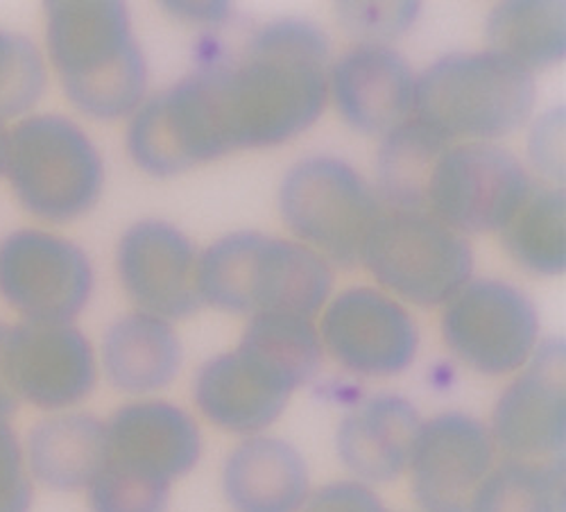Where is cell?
<instances>
[{
	"label": "cell",
	"instance_id": "obj_18",
	"mask_svg": "<svg viewBox=\"0 0 566 512\" xmlns=\"http://www.w3.org/2000/svg\"><path fill=\"white\" fill-rule=\"evenodd\" d=\"M105 425L109 460L140 477L172 485L191 474L202 458L200 425L170 401H129Z\"/></svg>",
	"mask_w": 566,
	"mask_h": 512
},
{
	"label": "cell",
	"instance_id": "obj_8",
	"mask_svg": "<svg viewBox=\"0 0 566 512\" xmlns=\"http://www.w3.org/2000/svg\"><path fill=\"white\" fill-rule=\"evenodd\" d=\"M279 216L295 241L334 268H358L363 243L384 213L374 186L345 159L311 155L279 184Z\"/></svg>",
	"mask_w": 566,
	"mask_h": 512
},
{
	"label": "cell",
	"instance_id": "obj_17",
	"mask_svg": "<svg viewBox=\"0 0 566 512\" xmlns=\"http://www.w3.org/2000/svg\"><path fill=\"white\" fill-rule=\"evenodd\" d=\"M417 73L386 43H356L328 66V103L358 134L384 138L415 118Z\"/></svg>",
	"mask_w": 566,
	"mask_h": 512
},
{
	"label": "cell",
	"instance_id": "obj_6",
	"mask_svg": "<svg viewBox=\"0 0 566 512\" xmlns=\"http://www.w3.org/2000/svg\"><path fill=\"white\" fill-rule=\"evenodd\" d=\"M125 123V150L132 164L157 179L231 155L222 62L202 64L153 93Z\"/></svg>",
	"mask_w": 566,
	"mask_h": 512
},
{
	"label": "cell",
	"instance_id": "obj_13",
	"mask_svg": "<svg viewBox=\"0 0 566 512\" xmlns=\"http://www.w3.org/2000/svg\"><path fill=\"white\" fill-rule=\"evenodd\" d=\"M496 464V447L479 417L447 410L423 420L410 453L412 499L421 512H471Z\"/></svg>",
	"mask_w": 566,
	"mask_h": 512
},
{
	"label": "cell",
	"instance_id": "obj_11",
	"mask_svg": "<svg viewBox=\"0 0 566 512\" xmlns=\"http://www.w3.org/2000/svg\"><path fill=\"white\" fill-rule=\"evenodd\" d=\"M533 186L526 164L501 144H453L431 175L427 211L467 239L501 234Z\"/></svg>",
	"mask_w": 566,
	"mask_h": 512
},
{
	"label": "cell",
	"instance_id": "obj_10",
	"mask_svg": "<svg viewBox=\"0 0 566 512\" xmlns=\"http://www.w3.org/2000/svg\"><path fill=\"white\" fill-rule=\"evenodd\" d=\"M440 327L449 352L485 377L516 375L542 341L535 302L494 276H471L442 306Z\"/></svg>",
	"mask_w": 566,
	"mask_h": 512
},
{
	"label": "cell",
	"instance_id": "obj_36",
	"mask_svg": "<svg viewBox=\"0 0 566 512\" xmlns=\"http://www.w3.org/2000/svg\"><path fill=\"white\" fill-rule=\"evenodd\" d=\"M8 330H10V324L0 320V417H3V420H10V417L19 408V399H17L10 377H8V358H6Z\"/></svg>",
	"mask_w": 566,
	"mask_h": 512
},
{
	"label": "cell",
	"instance_id": "obj_9",
	"mask_svg": "<svg viewBox=\"0 0 566 512\" xmlns=\"http://www.w3.org/2000/svg\"><path fill=\"white\" fill-rule=\"evenodd\" d=\"M96 291L88 252L60 231L30 224L0 239V302L19 322H77Z\"/></svg>",
	"mask_w": 566,
	"mask_h": 512
},
{
	"label": "cell",
	"instance_id": "obj_27",
	"mask_svg": "<svg viewBox=\"0 0 566 512\" xmlns=\"http://www.w3.org/2000/svg\"><path fill=\"white\" fill-rule=\"evenodd\" d=\"M499 237L518 268L539 276H559L566 270V194L562 186L535 184Z\"/></svg>",
	"mask_w": 566,
	"mask_h": 512
},
{
	"label": "cell",
	"instance_id": "obj_26",
	"mask_svg": "<svg viewBox=\"0 0 566 512\" xmlns=\"http://www.w3.org/2000/svg\"><path fill=\"white\" fill-rule=\"evenodd\" d=\"M239 349L268 367L293 393L317 377L324 361L317 322L289 313L248 317Z\"/></svg>",
	"mask_w": 566,
	"mask_h": 512
},
{
	"label": "cell",
	"instance_id": "obj_2",
	"mask_svg": "<svg viewBox=\"0 0 566 512\" xmlns=\"http://www.w3.org/2000/svg\"><path fill=\"white\" fill-rule=\"evenodd\" d=\"M41 49L64 98L88 121H127L148 98V60L123 0H49Z\"/></svg>",
	"mask_w": 566,
	"mask_h": 512
},
{
	"label": "cell",
	"instance_id": "obj_12",
	"mask_svg": "<svg viewBox=\"0 0 566 512\" xmlns=\"http://www.w3.org/2000/svg\"><path fill=\"white\" fill-rule=\"evenodd\" d=\"M319 315L324 352L352 375L390 379L417 358L419 327L410 309L381 289H347L332 295Z\"/></svg>",
	"mask_w": 566,
	"mask_h": 512
},
{
	"label": "cell",
	"instance_id": "obj_5",
	"mask_svg": "<svg viewBox=\"0 0 566 512\" xmlns=\"http://www.w3.org/2000/svg\"><path fill=\"white\" fill-rule=\"evenodd\" d=\"M3 181L43 227L82 220L103 200L107 164L91 134L60 112H34L10 125Z\"/></svg>",
	"mask_w": 566,
	"mask_h": 512
},
{
	"label": "cell",
	"instance_id": "obj_33",
	"mask_svg": "<svg viewBox=\"0 0 566 512\" xmlns=\"http://www.w3.org/2000/svg\"><path fill=\"white\" fill-rule=\"evenodd\" d=\"M528 161L542 184L564 189V107H553L528 123Z\"/></svg>",
	"mask_w": 566,
	"mask_h": 512
},
{
	"label": "cell",
	"instance_id": "obj_24",
	"mask_svg": "<svg viewBox=\"0 0 566 512\" xmlns=\"http://www.w3.org/2000/svg\"><path fill=\"white\" fill-rule=\"evenodd\" d=\"M485 49L533 75L564 62L566 6L562 0H505L485 17Z\"/></svg>",
	"mask_w": 566,
	"mask_h": 512
},
{
	"label": "cell",
	"instance_id": "obj_3",
	"mask_svg": "<svg viewBox=\"0 0 566 512\" xmlns=\"http://www.w3.org/2000/svg\"><path fill=\"white\" fill-rule=\"evenodd\" d=\"M334 265L295 239L239 229L198 259L202 306L231 315L289 313L315 320L334 293Z\"/></svg>",
	"mask_w": 566,
	"mask_h": 512
},
{
	"label": "cell",
	"instance_id": "obj_30",
	"mask_svg": "<svg viewBox=\"0 0 566 512\" xmlns=\"http://www.w3.org/2000/svg\"><path fill=\"white\" fill-rule=\"evenodd\" d=\"M170 488L107 460L105 470L88 485L86 494L91 512H166Z\"/></svg>",
	"mask_w": 566,
	"mask_h": 512
},
{
	"label": "cell",
	"instance_id": "obj_31",
	"mask_svg": "<svg viewBox=\"0 0 566 512\" xmlns=\"http://www.w3.org/2000/svg\"><path fill=\"white\" fill-rule=\"evenodd\" d=\"M421 14V6L412 0L401 3H338V23L358 43H386L392 45L395 39L403 36L415 28Z\"/></svg>",
	"mask_w": 566,
	"mask_h": 512
},
{
	"label": "cell",
	"instance_id": "obj_19",
	"mask_svg": "<svg viewBox=\"0 0 566 512\" xmlns=\"http://www.w3.org/2000/svg\"><path fill=\"white\" fill-rule=\"evenodd\" d=\"M295 393L268 367L235 347L200 365L193 399L207 420L235 436L265 433Z\"/></svg>",
	"mask_w": 566,
	"mask_h": 512
},
{
	"label": "cell",
	"instance_id": "obj_15",
	"mask_svg": "<svg viewBox=\"0 0 566 512\" xmlns=\"http://www.w3.org/2000/svg\"><path fill=\"white\" fill-rule=\"evenodd\" d=\"M566 347L542 338L501 393L488 425L496 451L514 460H553L566 445Z\"/></svg>",
	"mask_w": 566,
	"mask_h": 512
},
{
	"label": "cell",
	"instance_id": "obj_35",
	"mask_svg": "<svg viewBox=\"0 0 566 512\" xmlns=\"http://www.w3.org/2000/svg\"><path fill=\"white\" fill-rule=\"evenodd\" d=\"M161 8L188 25L218 28L231 17L229 3H211V0H207V3H164Z\"/></svg>",
	"mask_w": 566,
	"mask_h": 512
},
{
	"label": "cell",
	"instance_id": "obj_28",
	"mask_svg": "<svg viewBox=\"0 0 566 512\" xmlns=\"http://www.w3.org/2000/svg\"><path fill=\"white\" fill-rule=\"evenodd\" d=\"M471 512H566L564 456L496 462Z\"/></svg>",
	"mask_w": 566,
	"mask_h": 512
},
{
	"label": "cell",
	"instance_id": "obj_20",
	"mask_svg": "<svg viewBox=\"0 0 566 512\" xmlns=\"http://www.w3.org/2000/svg\"><path fill=\"white\" fill-rule=\"evenodd\" d=\"M417 406L395 393H379L349 410L336 433L340 462L365 485H384L408 472L421 427Z\"/></svg>",
	"mask_w": 566,
	"mask_h": 512
},
{
	"label": "cell",
	"instance_id": "obj_37",
	"mask_svg": "<svg viewBox=\"0 0 566 512\" xmlns=\"http://www.w3.org/2000/svg\"><path fill=\"white\" fill-rule=\"evenodd\" d=\"M8 144H10V123L0 118V181L6 177V164H8Z\"/></svg>",
	"mask_w": 566,
	"mask_h": 512
},
{
	"label": "cell",
	"instance_id": "obj_16",
	"mask_svg": "<svg viewBox=\"0 0 566 512\" xmlns=\"http://www.w3.org/2000/svg\"><path fill=\"white\" fill-rule=\"evenodd\" d=\"M198 259L200 250L177 224L146 218L120 234L116 274L136 311L175 324L202 309Z\"/></svg>",
	"mask_w": 566,
	"mask_h": 512
},
{
	"label": "cell",
	"instance_id": "obj_23",
	"mask_svg": "<svg viewBox=\"0 0 566 512\" xmlns=\"http://www.w3.org/2000/svg\"><path fill=\"white\" fill-rule=\"evenodd\" d=\"M23 456L32 483L55 492L88 490L109 460L107 425L82 410L51 412L28 431Z\"/></svg>",
	"mask_w": 566,
	"mask_h": 512
},
{
	"label": "cell",
	"instance_id": "obj_14",
	"mask_svg": "<svg viewBox=\"0 0 566 512\" xmlns=\"http://www.w3.org/2000/svg\"><path fill=\"white\" fill-rule=\"evenodd\" d=\"M6 358L19 404L45 412L73 410L98 384V354L75 322L10 324Z\"/></svg>",
	"mask_w": 566,
	"mask_h": 512
},
{
	"label": "cell",
	"instance_id": "obj_1",
	"mask_svg": "<svg viewBox=\"0 0 566 512\" xmlns=\"http://www.w3.org/2000/svg\"><path fill=\"white\" fill-rule=\"evenodd\" d=\"M332 39L313 21L261 25L239 58L222 62L233 153L276 148L311 129L328 105Z\"/></svg>",
	"mask_w": 566,
	"mask_h": 512
},
{
	"label": "cell",
	"instance_id": "obj_29",
	"mask_svg": "<svg viewBox=\"0 0 566 512\" xmlns=\"http://www.w3.org/2000/svg\"><path fill=\"white\" fill-rule=\"evenodd\" d=\"M51 86V66L41 43L21 30L0 25V118L17 123L43 103Z\"/></svg>",
	"mask_w": 566,
	"mask_h": 512
},
{
	"label": "cell",
	"instance_id": "obj_32",
	"mask_svg": "<svg viewBox=\"0 0 566 512\" xmlns=\"http://www.w3.org/2000/svg\"><path fill=\"white\" fill-rule=\"evenodd\" d=\"M34 483L25 468L23 442L10 420L0 417V512H30Z\"/></svg>",
	"mask_w": 566,
	"mask_h": 512
},
{
	"label": "cell",
	"instance_id": "obj_22",
	"mask_svg": "<svg viewBox=\"0 0 566 512\" xmlns=\"http://www.w3.org/2000/svg\"><path fill=\"white\" fill-rule=\"evenodd\" d=\"M184 345L175 324L132 311L116 317L103 334L98 367L107 384L132 397L168 388L181 372Z\"/></svg>",
	"mask_w": 566,
	"mask_h": 512
},
{
	"label": "cell",
	"instance_id": "obj_7",
	"mask_svg": "<svg viewBox=\"0 0 566 512\" xmlns=\"http://www.w3.org/2000/svg\"><path fill=\"white\" fill-rule=\"evenodd\" d=\"M360 265L401 304L436 309L474 276L476 259L469 239L429 211L384 209L363 243Z\"/></svg>",
	"mask_w": 566,
	"mask_h": 512
},
{
	"label": "cell",
	"instance_id": "obj_4",
	"mask_svg": "<svg viewBox=\"0 0 566 512\" xmlns=\"http://www.w3.org/2000/svg\"><path fill=\"white\" fill-rule=\"evenodd\" d=\"M537 75L494 51L449 53L417 73L415 118L449 144H501L533 121Z\"/></svg>",
	"mask_w": 566,
	"mask_h": 512
},
{
	"label": "cell",
	"instance_id": "obj_21",
	"mask_svg": "<svg viewBox=\"0 0 566 512\" xmlns=\"http://www.w3.org/2000/svg\"><path fill=\"white\" fill-rule=\"evenodd\" d=\"M222 492L233 512H302L311 497L308 464L289 440L250 436L224 460Z\"/></svg>",
	"mask_w": 566,
	"mask_h": 512
},
{
	"label": "cell",
	"instance_id": "obj_34",
	"mask_svg": "<svg viewBox=\"0 0 566 512\" xmlns=\"http://www.w3.org/2000/svg\"><path fill=\"white\" fill-rule=\"evenodd\" d=\"M302 512H390L374 488L360 481H334L311 492Z\"/></svg>",
	"mask_w": 566,
	"mask_h": 512
},
{
	"label": "cell",
	"instance_id": "obj_25",
	"mask_svg": "<svg viewBox=\"0 0 566 512\" xmlns=\"http://www.w3.org/2000/svg\"><path fill=\"white\" fill-rule=\"evenodd\" d=\"M453 146L417 118L381 138L376 153V186L384 209L427 211L429 181L444 150Z\"/></svg>",
	"mask_w": 566,
	"mask_h": 512
}]
</instances>
